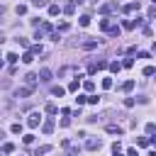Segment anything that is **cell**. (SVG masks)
Wrapping results in <instances>:
<instances>
[{
	"mask_svg": "<svg viewBox=\"0 0 156 156\" xmlns=\"http://www.w3.org/2000/svg\"><path fill=\"white\" fill-rule=\"evenodd\" d=\"M39 122H42V112H29V117H27V124L34 129V127H39Z\"/></svg>",
	"mask_w": 156,
	"mask_h": 156,
	"instance_id": "1",
	"label": "cell"
},
{
	"mask_svg": "<svg viewBox=\"0 0 156 156\" xmlns=\"http://www.w3.org/2000/svg\"><path fill=\"white\" fill-rule=\"evenodd\" d=\"M100 146H103V139H100V136H90V139H88V144H86V149H90V151L100 149Z\"/></svg>",
	"mask_w": 156,
	"mask_h": 156,
	"instance_id": "2",
	"label": "cell"
},
{
	"mask_svg": "<svg viewBox=\"0 0 156 156\" xmlns=\"http://www.w3.org/2000/svg\"><path fill=\"white\" fill-rule=\"evenodd\" d=\"M39 81H42V83H49V81H51V71H49V68H42V71H39Z\"/></svg>",
	"mask_w": 156,
	"mask_h": 156,
	"instance_id": "3",
	"label": "cell"
},
{
	"mask_svg": "<svg viewBox=\"0 0 156 156\" xmlns=\"http://www.w3.org/2000/svg\"><path fill=\"white\" fill-rule=\"evenodd\" d=\"M81 78H83V76H76L73 81L68 83V90H71V93H76V90H78V86H81Z\"/></svg>",
	"mask_w": 156,
	"mask_h": 156,
	"instance_id": "4",
	"label": "cell"
},
{
	"mask_svg": "<svg viewBox=\"0 0 156 156\" xmlns=\"http://www.w3.org/2000/svg\"><path fill=\"white\" fill-rule=\"evenodd\" d=\"M42 132H44V134H51V132H54V120H46V122L42 124Z\"/></svg>",
	"mask_w": 156,
	"mask_h": 156,
	"instance_id": "5",
	"label": "cell"
},
{
	"mask_svg": "<svg viewBox=\"0 0 156 156\" xmlns=\"http://www.w3.org/2000/svg\"><path fill=\"white\" fill-rule=\"evenodd\" d=\"M32 90H34V88H29V86H27V88H17V93H15V95H17V98H27Z\"/></svg>",
	"mask_w": 156,
	"mask_h": 156,
	"instance_id": "6",
	"label": "cell"
},
{
	"mask_svg": "<svg viewBox=\"0 0 156 156\" xmlns=\"http://www.w3.org/2000/svg\"><path fill=\"white\" fill-rule=\"evenodd\" d=\"M139 8H142V5H139V0H136V3H129V5H124V12H136Z\"/></svg>",
	"mask_w": 156,
	"mask_h": 156,
	"instance_id": "7",
	"label": "cell"
},
{
	"mask_svg": "<svg viewBox=\"0 0 156 156\" xmlns=\"http://www.w3.org/2000/svg\"><path fill=\"white\" fill-rule=\"evenodd\" d=\"M107 132H110V134H117V136H120L124 129H122V127H117V124H107Z\"/></svg>",
	"mask_w": 156,
	"mask_h": 156,
	"instance_id": "8",
	"label": "cell"
},
{
	"mask_svg": "<svg viewBox=\"0 0 156 156\" xmlns=\"http://www.w3.org/2000/svg\"><path fill=\"white\" fill-rule=\"evenodd\" d=\"M64 93H66V88H61V86H54L51 88V95H56V98H61Z\"/></svg>",
	"mask_w": 156,
	"mask_h": 156,
	"instance_id": "9",
	"label": "cell"
},
{
	"mask_svg": "<svg viewBox=\"0 0 156 156\" xmlns=\"http://www.w3.org/2000/svg\"><path fill=\"white\" fill-rule=\"evenodd\" d=\"M51 151V146H39L37 151H34V156H44V154H49Z\"/></svg>",
	"mask_w": 156,
	"mask_h": 156,
	"instance_id": "10",
	"label": "cell"
},
{
	"mask_svg": "<svg viewBox=\"0 0 156 156\" xmlns=\"http://www.w3.org/2000/svg\"><path fill=\"white\" fill-rule=\"evenodd\" d=\"M95 46H98L95 39H88V42H83V49H88V51H90V49H95Z\"/></svg>",
	"mask_w": 156,
	"mask_h": 156,
	"instance_id": "11",
	"label": "cell"
},
{
	"mask_svg": "<svg viewBox=\"0 0 156 156\" xmlns=\"http://www.w3.org/2000/svg\"><path fill=\"white\" fill-rule=\"evenodd\" d=\"M120 68H122L120 61H112V64H110V71H112V73H120Z\"/></svg>",
	"mask_w": 156,
	"mask_h": 156,
	"instance_id": "12",
	"label": "cell"
},
{
	"mask_svg": "<svg viewBox=\"0 0 156 156\" xmlns=\"http://www.w3.org/2000/svg\"><path fill=\"white\" fill-rule=\"evenodd\" d=\"M110 27H112V25H110V17H105V20H100V29H105V32H107Z\"/></svg>",
	"mask_w": 156,
	"mask_h": 156,
	"instance_id": "13",
	"label": "cell"
},
{
	"mask_svg": "<svg viewBox=\"0 0 156 156\" xmlns=\"http://www.w3.org/2000/svg\"><path fill=\"white\" fill-rule=\"evenodd\" d=\"M64 12H66V15H73V12H76V3H68V5L64 8Z\"/></svg>",
	"mask_w": 156,
	"mask_h": 156,
	"instance_id": "14",
	"label": "cell"
},
{
	"mask_svg": "<svg viewBox=\"0 0 156 156\" xmlns=\"http://www.w3.org/2000/svg\"><path fill=\"white\" fill-rule=\"evenodd\" d=\"M115 8H117L115 3H107V5H103V8H100V12H112Z\"/></svg>",
	"mask_w": 156,
	"mask_h": 156,
	"instance_id": "15",
	"label": "cell"
},
{
	"mask_svg": "<svg viewBox=\"0 0 156 156\" xmlns=\"http://www.w3.org/2000/svg\"><path fill=\"white\" fill-rule=\"evenodd\" d=\"M151 142L146 139V136H139V139H136V146H149Z\"/></svg>",
	"mask_w": 156,
	"mask_h": 156,
	"instance_id": "16",
	"label": "cell"
},
{
	"mask_svg": "<svg viewBox=\"0 0 156 156\" xmlns=\"http://www.w3.org/2000/svg\"><path fill=\"white\" fill-rule=\"evenodd\" d=\"M22 61H25V64H32V61H34V54H32V51H27V54L22 56Z\"/></svg>",
	"mask_w": 156,
	"mask_h": 156,
	"instance_id": "17",
	"label": "cell"
},
{
	"mask_svg": "<svg viewBox=\"0 0 156 156\" xmlns=\"http://www.w3.org/2000/svg\"><path fill=\"white\" fill-rule=\"evenodd\" d=\"M10 132H12V134H20V132H22V124H20V122H15V124L10 127Z\"/></svg>",
	"mask_w": 156,
	"mask_h": 156,
	"instance_id": "18",
	"label": "cell"
},
{
	"mask_svg": "<svg viewBox=\"0 0 156 156\" xmlns=\"http://www.w3.org/2000/svg\"><path fill=\"white\" fill-rule=\"evenodd\" d=\"M58 12H61V8H58V5H49V15H51V17L58 15Z\"/></svg>",
	"mask_w": 156,
	"mask_h": 156,
	"instance_id": "19",
	"label": "cell"
},
{
	"mask_svg": "<svg viewBox=\"0 0 156 156\" xmlns=\"http://www.w3.org/2000/svg\"><path fill=\"white\" fill-rule=\"evenodd\" d=\"M83 88H86L88 93H93V90H95V83H93V81H86V83H83Z\"/></svg>",
	"mask_w": 156,
	"mask_h": 156,
	"instance_id": "20",
	"label": "cell"
},
{
	"mask_svg": "<svg viewBox=\"0 0 156 156\" xmlns=\"http://www.w3.org/2000/svg\"><path fill=\"white\" fill-rule=\"evenodd\" d=\"M132 88H134V81H127V83H122V90H124V93H129Z\"/></svg>",
	"mask_w": 156,
	"mask_h": 156,
	"instance_id": "21",
	"label": "cell"
},
{
	"mask_svg": "<svg viewBox=\"0 0 156 156\" xmlns=\"http://www.w3.org/2000/svg\"><path fill=\"white\" fill-rule=\"evenodd\" d=\"M78 22H81V27H88V25H90V17H88V15H83L81 20H78Z\"/></svg>",
	"mask_w": 156,
	"mask_h": 156,
	"instance_id": "22",
	"label": "cell"
},
{
	"mask_svg": "<svg viewBox=\"0 0 156 156\" xmlns=\"http://www.w3.org/2000/svg\"><path fill=\"white\" fill-rule=\"evenodd\" d=\"M5 58H8V61H10V64H17V61H20V56H17V54H8Z\"/></svg>",
	"mask_w": 156,
	"mask_h": 156,
	"instance_id": "23",
	"label": "cell"
},
{
	"mask_svg": "<svg viewBox=\"0 0 156 156\" xmlns=\"http://www.w3.org/2000/svg\"><path fill=\"white\" fill-rule=\"evenodd\" d=\"M22 142H25V144H27V146H29V144H32V142H34V134H25V136H22Z\"/></svg>",
	"mask_w": 156,
	"mask_h": 156,
	"instance_id": "24",
	"label": "cell"
},
{
	"mask_svg": "<svg viewBox=\"0 0 156 156\" xmlns=\"http://www.w3.org/2000/svg\"><path fill=\"white\" fill-rule=\"evenodd\" d=\"M15 12H17V15H27V5H17Z\"/></svg>",
	"mask_w": 156,
	"mask_h": 156,
	"instance_id": "25",
	"label": "cell"
},
{
	"mask_svg": "<svg viewBox=\"0 0 156 156\" xmlns=\"http://www.w3.org/2000/svg\"><path fill=\"white\" fill-rule=\"evenodd\" d=\"M134 66V58H124V61H122V68H132Z\"/></svg>",
	"mask_w": 156,
	"mask_h": 156,
	"instance_id": "26",
	"label": "cell"
},
{
	"mask_svg": "<svg viewBox=\"0 0 156 156\" xmlns=\"http://www.w3.org/2000/svg\"><path fill=\"white\" fill-rule=\"evenodd\" d=\"M103 88H105V90L112 88V78H103Z\"/></svg>",
	"mask_w": 156,
	"mask_h": 156,
	"instance_id": "27",
	"label": "cell"
},
{
	"mask_svg": "<svg viewBox=\"0 0 156 156\" xmlns=\"http://www.w3.org/2000/svg\"><path fill=\"white\" fill-rule=\"evenodd\" d=\"M46 112H49V115H56L58 110H56V105H54V103H49V105H46Z\"/></svg>",
	"mask_w": 156,
	"mask_h": 156,
	"instance_id": "28",
	"label": "cell"
},
{
	"mask_svg": "<svg viewBox=\"0 0 156 156\" xmlns=\"http://www.w3.org/2000/svg\"><path fill=\"white\" fill-rule=\"evenodd\" d=\"M146 134H156V124H154V122L146 124Z\"/></svg>",
	"mask_w": 156,
	"mask_h": 156,
	"instance_id": "29",
	"label": "cell"
},
{
	"mask_svg": "<svg viewBox=\"0 0 156 156\" xmlns=\"http://www.w3.org/2000/svg\"><path fill=\"white\" fill-rule=\"evenodd\" d=\"M3 151H5V154H10V151H15V144H12V142H8V144L3 146Z\"/></svg>",
	"mask_w": 156,
	"mask_h": 156,
	"instance_id": "30",
	"label": "cell"
},
{
	"mask_svg": "<svg viewBox=\"0 0 156 156\" xmlns=\"http://www.w3.org/2000/svg\"><path fill=\"white\" fill-rule=\"evenodd\" d=\"M107 32H110V37H120V27H110Z\"/></svg>",
	"mask_w": 156,
	"mask_h": 156,
	"instance_id": "31",
	"label": "cell"
},
{
	"mask_svg": "<svg viewBox=\"0 0 156 156\" xmlns=\"http://www.w3.org/2000/svg\"><path fill=\"white\" fill-rule=\"evenodd\" d=\"M76 103H78V105H83V103H88V95H78V98H76Z\"/></svg>",
	"mask_w": 156,
	"mask_h": 156,
	"instance_id": "32",
	"label": "cell"
},
{
	"mask_svg": "<svg viewBox=\"0 0 156 156\" xmlns=\"http://www.w3.org/2000/svg\"><path fill=\"white\" fill-rule=\"evenodd\" d=\"M32 5H34V8H44L46 0H32Z\"/></svg>",
	"mask_w": 156,
	"mask_h": 156,
	"instance_id": "33",
	"label": "cell"
},
{
	"mask_svg": "<svg viewBox=\"0 0 156 156\" xmlns=\"http://www.w3.org/2000/svg\"><path fill=\"white\" fill-rule=\"evenodd\" d=\"M154 73H156L154 66H146V68H144V76H154Z\"/></svg>",
	"mask_w": 156,
	"mask_h": 156,
	"instance_id": "34",
	"label": "cell"
},
{
	"mask_svg": "<svg viewBox=\"0 0 156 156\" xmlns=\"http://www.w3.org/2000/svg\"><path fill=\"white\" fill-rule=\"evenodd\" d=\"M98 100H100L98 95H88V103H90V105H98Z\"/></svg>",
	"mask_w": 156,
	"mask_h": 156,
	"instance_id": "35",
	"label": "cell"
},
{
	"mask_svg": "<svg viewBox=\"0 0 156 156\" xmlns=\"http://www.w3.org/2000/svg\"><path fill=\"white\" fill-rule=\"evenodd\" d=\"M76 154H78V146H76V149H68V151H66L64 156H76Z\"/></svg>",
	"mask_w": 156,
	"mask_h": 156,
	"instance_id": "36",
	"label": "cell"
},
{
	"mask_svg": "<svg viewBox=\"0 0 156 156\" xmlns=\"http://www.w3.org/2000/svg\"><path fill=\"white\" fill-rule=\"evenodd\" d=\"M127 156H136V149H129V151H127Z\"/></svg>",
	"mask_w": 156,
	"mask_h": 156,
	"instance_id": "37",
	"label": "cell"
},
{
	"mask_svg": "<svg viewBox=\"0 0 156 156\" xmlns=\"http://www.w3.org/2000/svg\"><path fill=\"white\" fill-rule=\"evenodd\" d=\"M149 142H151V144H154V146H156V136H154V134H151V139H149Z\"/></svg>",
	"mask_w": 156,
	"mask_h": 156,
	"instance_id": "38",
	"label": "cell"
},
{
	"mask_svg": "<svg viewBox=\"0 0 156 156\" xmlns=\"http://www.w3.org/2000/svg\"><path fill=\"white\" fill-rule=\"evenodd\" d=\"M112 156H124V154H120V151H112Z\"/></svg>",
	"mask_w": 156,
	"mask_h": 156,
	"instance_id": "39",
	"label": "cell"
},
{
	"mask_svg": "<svg viewBox=\"0 0 156 156\" xmlns=\"http://www.w3.org/2000/svg\"><path fill=\"white\" fill-rule=\"evenodd\" d=\"M73 3H76V5H81V3H86V0H73Z\"/></svg>",
	"mask_w": 156,
	"mask_h": 156,
	"instance_id": "40",
	"label": "cell"
},
{
	"mask_svg": "<svg viewBox=\"0 0 156 156\" xmlns=\"http://www.w3.org/2000/svg\"><path fill=\"white\" fill-rule=\"evenodd\" d=\"M3 42H5V37H3V34H0V44H3Z\"/></svg>",
	"mask_w": 156,
	"mask_h": 156,
	"instance_id": "41",
	"label": "cell"
},
{
	"mask_svg": "<svg viewBox=\"0 0 156 156\" xmlns=\"http://www.w3.org/2000/svg\"><path fill=\"white\" fill-rule=\"evenodd\" d=\"M0 68H3V58H0Z\"/></svg>",
	"mask_w": 156,
	"mask_h": 156,
	"instance_id": "42",
	"label": "cell"
}]
</instances>
